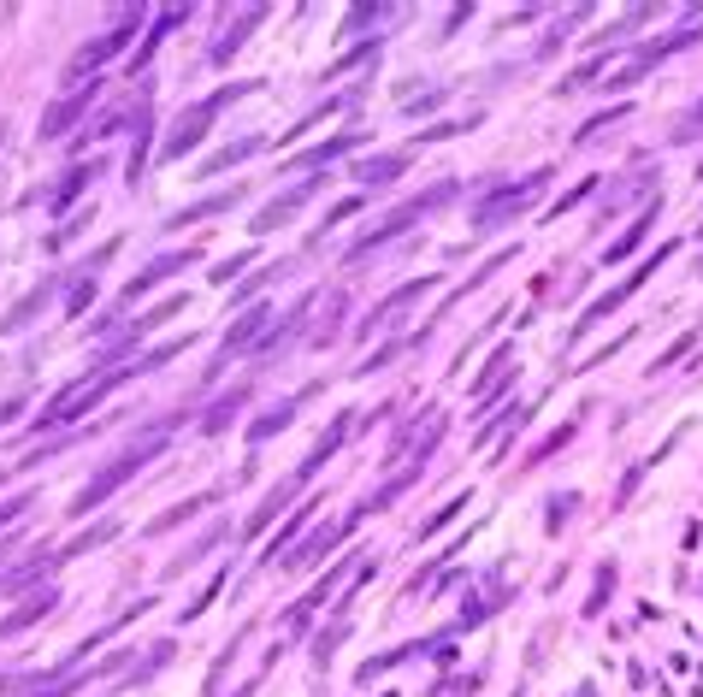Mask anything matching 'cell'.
I'll return each mask as SVG.
<instances>
[{
    "mask_svg": "<svg viewBox=\"0 0 703 697\" xmlns=\"http://www.w3.org/2000/svg\"><path fill=\"white\" fill-rule=\"evenodd\" d=\"M160 455H166V438H160V432H148L142 444L119 449V455H113V461H107V467H101V473H95V479H89V485L77 491V497H71V514L83 520L89 508H101L107 497H119V491H125L130 479H136V473H142L148 461H160Z\"/></svg>",
    "mask_w": 703,
    "mask_h": 697,
    "instance_id": "1",
    "label": "cell"
},
{
    "mask_svg": "<svg viewBox=\"0 0 703 697\" xmlns=\"http://www.w3.org/2000/svg\"><path fill=\"white\" fill-rule=\"evenodd\" d=\"M142 24H148V6H119V12H113V24H107L95 42H83V48L71 54V65H65V83H77V89H83V83H95V71L113 60V54H125L130 42H136V30H142Z\"/></svg>",
    "mask_w": 703,
    "mask_h": 697,
    "instance_id": "2",
    "label": "cell"
},
{
    "mask_svg": "<svg viewBox=\"0 0 703 697\" xmlns=\"http://www.w3.org/2000/svg\"><path fill=\"white\" fill-rule=\"evenodd\" d=\"M455 195H461V184H455V178H438L432 190H420V201H408V207H396V213H390V219H379L373 231H361V237H355V249L343 254V260H349V266H361V260H367V254H373V249H384L390 237H402V231H408L414 219H426V213H438V207H449Z\"/></svg>",
    "mask_w": 703,
    "mask_h": 697,
    "instance_id": "3",
    "label": "cell"
},
{
    "mask_svg": "<svg viewBox=\"0 0 703 697\" xmlns=\"http://www.w3.org/2000/svg\"><path fill=\"white\" fill-rule=\"evenodd\" d=\"M125 379H136V367H119V373H101V379L65 384L60 396H54V402L36 414V438H42V432H60V426H71V420H83L89 408H101V402H107V396H113V390H119Z\"/></svg>",
    "mask_w": 703,
    "mask_h": 697,
    "instance_id": "4",
    "label": "cell"
},
{
    "mask_svg": "<svg viewBox=\"0 0 703 697\" xmlns=\"http://www.w3.org/2000/svg\"><path fill=\"white\" fill-rule=\"evenodd\" d=\"M550 184V166H538V172H526V178H514V184H503V190H491L473 213H467V225L473 231H497V225H509V219H520L526 207H532V195Z\"/></svg>",
    "mask_w": 703,
    "mask_h": 697,
    "instance_id": "5",
    "label": "cell"
},
{
    "mask_svg": "<svg viewBox=\"0 0 703 697\" xmlns=\"http://www.w3.org/2000/svg\"><path fill=\"white\" fill-rule=\"evenodd\" d=\"M674 249H680V243H662V249L650 254V260H639V266H633V272H627V278H621V284L609 290V296H597V302H591V308H585V314L574 319V337H585V331H591L597 319H609V314H615V308H627V302L639 296L644 284L656 278V266H662V260H668V254H674Z\"/></svg>",
    "mask_w": 703,
    "mask_h": 697,
    "instance_id": "6",
    "label": "cell"
},
{
    "mask_svg": "<svg viewBox=\"0 0 703 697\" xmlns=\"http://www.w3.org/2000/svg\"><path fill=\"white\" fill-rule=\"evenodd\" d=\"M361 520H367V508L355 503V508H349V520H337V526H320L314 538H302V544H296V550L284 556V568H290V573H302V568H314V562H325V556H331L337 544H349V532H355Z\"/></svg>",
    "mask_w": 703,
    "mask_h": 697,
    "instance_id": "7",
    "label": "cell"
},
{
    "mask_svg": "<svg viewBox=\"0 0 703 697\" xmlns=\"http://www.w3.org/2000/svg\"><path fill=\"white\" fill-rule=\"evenodd\" d=\"M195 260H201V249H166V254H154V260H148V266H142V272L125 284V290H119V302H125V308H136L154 284H166L172 272H184V266H195Z\"/></svg>",
    "mask_w": 703,
    "mask_h": 697,
    "instance_id": "8",
    "label": "cell"
},
{
    "mask_svg": "<svg viewBox=\"0 0 703 697\" xmlns=\"http://www.w3.org/2000/svg\"><path fill=\"white\" fill-rule=\"evenodd\" d=\"M213 119H219V113H213L207 101H195L190 113H178L172 130H166V142H160V160H184V154H195V148H201V136L213 130Z\"/></svg>",
    "mask_w": 703,
    "mask_h": 697,
    "instance_id": "9",
    "label": "cell"
},
{
    "mask_svg": "<svg viewBox=\"0 0 703 697\" xmlns=\"http://www.w3.org/2000/svg\"><path fill=\"white\" fill-rule=\"evenodd\" d=\"M320 190H325V172H314V178H302L296 190H284L278 201H272V207H260L255 219H249V225H255V237L278 231V225H290V219H296V213H302V207H308V201H314Z\"/></svg>",
    "mask_w": 703,
    "mask_h": 697,
    "instance_id": "10",
    "label": "cell"
},
{
    "mask_svg": "<svg viewBox=\"0 0 703 697\" xmlns=\"http://www.w3.org/2000/svg\"><path fill=\"white\" fill-rule=\"evenodd\" d=\"M95 95H101V83H83V89H71L65 101H54V107L42 113V130H36V136H42V142H60L65 130H71L77 119H83V113H89V107H95Z\"/></svg>",
    "mask_w": 703,
    "mask_h": 697,
    "instance_id": "11",
    "label": "cell"
},
{
    "mask_svg": "<svg viewBox=\"0 0 703 697\" xmlns=\"http://www.w3.org/2000/svg\"><path fill=\"white\" fill-rule=\"evenodd\" d=\"M266 308H243V314L231 319V331H225V349H219V361H213V367H225V361H231V355H255L260 349V337H266Z\"/></svg>",
    "mask_w": 703,
    "mask_h": 697,
    "instance_id": "12",
    "label": "cell"
},
{
    "mask_svg": "<svg viewBox=\"0 0 703 697\" xmlns=\"http://www.w3.org/2000/svg\"><path fill=\"white\" fill-rule=\"evenodd\" d=\"M266 12H272V6H243V12H237V24H225V30L213 36V48H207V65H231V54H237V48L255 36Z\"/></svg>",
    "mask_w": 703,
    "mask_h": 697,
    "instance_id": "13",
    "label": "cell"
},
{
    "mask_svg": "<svg viewBox=\"0 0 703 697\" xmlns=\"http://www.w3.org/2000/svg\"><path fill=\"white\" fill-rule=\"evenodd\" d=\"M680 48H692V30H674V36H662V42H650L633 54V65H621L615 71V89H627V83H639L644 71H656V65L668 60V54H680Z\"/></svg>",
    "mask_w": 703,
    "mask_h": 697,
    "instance_id": "14",
    "label": "cell"
},
{
    "mask_svg": "<svg viewBox=\"0 0 703 697\" xmlns=\"http://www.w3.org/2000/svg\"><path fill=\"white\" fill-rule=\"evenodd\" d=\"M54 568H60V550H36L30 562H18V568L0 573V597H24V591H36Z\"/></svg>",
    "mask_w": 703,
    "mask_h": 697,
    "instance_id": "15",
    "label": "cell"
},
{
    "mask_svg": "<svg viewBox=\"0 0 703 697\" xmlns=\"http://www.w3.org/2000/svg\"><path fill=\"white\" fill-rule=\"evenodd\" d=\"M314 390H320V384H308V390H296V396H284L278 408H266V414H255V420H249V444H272V438H278V432H284V426L296 420V408H302V402H308Z\"/></svg>",
    "mask_w": 703,
    "mask_h": 697,
    "instance_id": "16",
    "label": "cell"
},
{
    "mask_svg": "<svg viewBox=\"0 0 703 697\" xmlns=\"http://www.w3.org/2000/svg\"><path fill=\"white\" fill-rule=\"evenodd\" d=\"M54 603H60V591H54V585L30 591V597H24V603H18V609H12V615L0 621V644H6V638H18V633H30V627H36V621H42V615H48Z\"/></svg>",
    "mask_w": 703,
    "mask_h": 697,
    "instance_id": "17",
    "label": "cell"
},
{
    "mask_svg": "<svg viewBox=\"0 0 703 697\" xmlns=\"http://www.w3.org/2000/svg\"><path fill=\"white\" fill-rule=\"evenodd\" d=\"M426 290H432V278H414V284H402V290H390V296H384L379 308H373V314L361 319V331L373 337L379 325H390V319H402V314H408V308H414V302H420V296H426Z\"/></svg>",
    "mask_w": 703,
    "mask_h": 697,
    "instance_id": "18",
    "label": "cell"
},
{
    "mask_svg": "<svg viewBox=\"0 0 703 697\" xmlns=\"http://www.w3.org/2000/svg\"><path fill=\"white\" fill-rule=\"evenodd\" d=\"M95 178H101V160H77V166L65 172L60 184L48 190V213H71V207H77V195L89 190Z\"/></svg>",
    "mask_w": 703,
    "mask_h": 697,
    "instance_id": "19",
    "label": "cell"
},
{
    "mask_svg": "<svg viewBox=\"0 0 703 697\" xmlns=\"http://www.w3.org/2000/svg\"><path fill=\"white\" fill-rule=\"evenodd\" d=\"M190 12H195V6H166V12H160V18L148 24V36H142V42H136V54H130V77H136L142 65L154 60V48H160V42H166V36H172V30H178V24L190 18Z\"/></svg>",
    "mask_w": 703,
    "mask_h": 697,
    "instance_id": "20",
    "label": "cell"
},
{
    "mask_svg": "<svg viewBox=\"0 0 703 697\" xmlns=\"http://www.w3.org/2000/svg\"><path fill=\"white\" fill-rule=\"evenodd\" d=\"M148 136H154V107L130 113V160H125V184H142L148 172Z\"/></svg>",
    "mask_w": 703,
    "mask_h": 697,
    "instance_id": "21",
    "label": "cell"
},
{
    "mask_svg": "<svg viewBox=\"0 0 703 697\" xmlns=\"http://www.w3.org/2000/svg\"><path fill=\"white\" fill-rule=\"evenodd\" d=\"M243 201V184H231V190H219V195H201V201H190L184 213H172L166 219V231H184V225H201V219H213V213H231Z\"/></svg>",
    "mask_w": 703,
    "mask_h": 697,
    "instance_id": "22",
    "label": "cell"
},
{
    "mask_svg": "<svg viewBox=\"0 0 703 697\" xmlns=\"http://www.w3.org/2000/svg\"><path fill=\"white\" fill-rule=\"evenodd\" d=\"M408 166H414V148H396V154H373V160H355V178L379 190V184H396V178H402Z\"/></svg>",
    "mask_w": 703,
    "mask_h": 697,
    "instance_id": "23",
    "label": "cell"
},
{
    "mask_svg": "<svg viewBox=\"0 0 703 697\" xmlns=\"http://www.w3.org/2000/svg\"><path fill=\"white\" fill-rule=\"evenodd\" d=\"M243 408H249V390H225V396L201 414V438H225V432L243 420Z\"/></svg>",
    "mask_w": 703,
    "mask_h": 697,
    "instance_id": "24",
    "label": "cell"
},
{
    "mask_svg": "<svg viewBox=\"0 0 703 697\" xmlns=\"http://www.w3.org/2000/svg\"><path fill=\"white\" fill-rule=\"evenodd\" d=\"M349 426H355V414H349V408H343V414H337V420H331V432H325L320 444H314V455H308V461H302V467H296V485H302V479H314V473H320L325 461H331V455H337V449H343V438H349Z\"/></svg>",
    "mask_w": 703,
    "mask_h": 697,
    "instance_id": "25",
    "label": "cell"
},
{
    "mask_svg": "<svg viewBox=\"0 0 703 697\" xmlns=\"http://www.w3.org/2000/svg\"><path fill=\"white\" fill-rule=\"evenodd\" d=\"M296 491H302V485H278V491H266V497L255 503V514L243 520V532H237V538H260V532H266V526L284 514V508L296 503Z\"/></svg>",
    "mask_w": 703,
    "mask_h": 697,
    "instance_id": "26",
    "label": "cell"
},
{
    "mask_svg": "<svg viewBox=\"0 0 703 697\" xmlns=\"http://www.w3.org/2000/svg\"><path fill=\"white\" fill-rule=\"evenodd\" d=\"M656 207H662V201H656ZM656 207H644L639 219H633V225H627V231L603 249V266H621V260H633V254H639V243L650 237V225H656Z\"/></svg>",
    "mask_w": 703,
    "mask_h": 697,
    "instance_id": "27",
    "label": "cell"
},
{
    "mask_svg": "<svg viewBox=\"0 0 703 697\" xmlns=\"http://www.w3.org/2000/svg\"><path fill=\"white\" fill-rule=\"evenodd\" d=\"M219 497H225V491L213 485V491H201V497H184V503H172V508H166V514H154V520H148V538H160V532H172V526H184L190 514H201V508H213V503H219Z\"/></svg>",
    "mask_w": 703,
    "mask_h": 697,
    "instance_id": "28",
    "label": "cell"
},
{
    "mask_svg": "<svg viewBox=\"0 0 703 697\" xmlns=\"http://www.w3.org/2000/svg\"><path fill=\"white\" fill-rule=\"evenodd\" d=\"M343 319H349V296H325L320 319L308 325V349H325V343H337V331H343Z\"/></svg>",
    "mask_w": 703,
    "mask_h": 697,
    "instance_id": "29",
    "label": "cell"
},
{
    "mask_svg": "<svg viewBox=\"0 0 703 697\" xmlns=\"http://www.w3.org/2000/svg\"><path fill=\"white\" fill-rule=\"evenodd\" d=\"M60 284H65V278H48V284H36V290H30V296H24V302L12 308V314L0 319V337H12V331H24L30 319H36V314H42V308H48V296H54Z\"/></svg>",
    "mask_w": 703,
    "mask_h": 697,
    "instance_id": "30",
    "label": "cell"
},
{
    "mask_svg": "<svg viewBox=\"0 0 703 697\" xmlns=\"http://www.w3.org/2000/svg\"><path fill=\"white\" fill-rule=\"evenodd\" d=\"M260 148H266V136H237V142H225L219 154H207V160H201V172H225V166H243V160H249V154H260Z\"/></svg>",
    "mask_w": 703,
    "mask_h": 697,
    "instance_id": "31",
    "label": "cell"
},
{
    "mask_svg": "<svg viewBox=\"0 0 703 697\" xmlns=\"http://www.w3.org/2000/svg\"><path fill=\"white\" fill-rule=\"evenodd\" d=\"M65 290H71V296H65V319H83L89 302H95V272H71Z\"/></svg>",
    "mask_w": 703,
    "mask_h": 697,
    "instance_id": "32",
    "label": "cell"
},
{
    "mask_svg": "<svg viewBox=\"0 0 703 697\" xmlns=\"http://www.w3.org/2000/svg\"><path fill=\"white\" fill-rule=\"evenodd\" d=\"M119 532H125L119 520H101V526H89L83 538H71V544H65V550H60V562H65V556H83V550H101V544H113Z\"/></svg>",
    "mask_w": 703,
    "mask_h": 697,
    "instance_id": "33",
    "label": "cell"
},
{
    "mask_svg": "<svg viewBox=\"0 0 703 697\" xmlns=\"http://www.w3.org/2000/svg\"><path fill=\"white\" fill-rule=\"evenodd\" d=\"M585 12H591V6H574V12H568V18H562V24H550V30H544V42H538V54H532V60H550V54H556V48H562V42H568V36H574V24H585Z\"/></svg>",
    "mask_w": 703,
    "mask_h": 697,
    "instance_id": "34",
    "label": "cell"
},
{
    "mask_svg": "<svg viewBox=\"0 0 703 697\" xmlns=\"http://www.w3.org/2000/svg\"><path fill=\"white\" fill-rule=\"evenodd\" d=\"M178 308H184V296H166V302H160V308H148V314H136V325H130V337H136V343H142V337H148V331H160V325H166V319L178 314Z\"/></svg>",
    "mask_w": 703,
    "mask_h": 697,
    "instance_id": "35",
    "label": "cell"
},
{
    "mask_svg": "<svg viewBox=\"0 0 703 697\" xmlns=\"http://www.w3.org/2000/svg\"><path fill=\"white\" fill-rule=\"evenodd\" d=\"M355 142H361V136H331V142H320V148L296 154V160H290V172H296V166H331V154H343V148H355Z\"/></svg>",
    "mask_w": 703,
    "mask_h": 697,
    "instance_id": "36",
    "label": "cell"
},
{
    "mask_svg": "<svg viewBox=\"0 0 703 697\" xmlns=\"http://www.w3.org/2000/svg\"><path fill=\"white\" fill-rule=\"evenodd\" d=\"M467 497H473V491H461V497H449V503L438 508V514H432V520H426V526L414 532V538H420V544H426V538H438V532H444V526H449V520H455V514H467Z\"/></svg>",
    "mask_w": 703,
    "mask_h": 697,
    "instance_id": "37",
    "label": "cell"
},
{
    "mask_svg": "<svg viewBox=\"0 0 703 697\" xmlns=\"http://www.w3.org/2000/svg\"><path fill=\"white\" fill-rule=\"evenodd\" d=\"M361 207H367V195H343V201H337V207L325 213V225L314 231V237H308V249H320V243H325V231H331V225H343V219H349V213H361Z\"/></svg>",
    "mask_w": 703,
    "mask_h": 697,
    "instance_id": "38",
    "label": "cell"
},
{
    "mask_svg": "<svg viewBox=\"0 0 703 697\" xmlns=\"http://www.w3.org/2000/svg\"><path fill=\"white\" fill-rule=\"evenodd\" d=\"M249 266H255V249H237L231 260H213V266H207V278H213V284H231V278H237V272H249Z\"/></svg>",
    "mask_w": 703,
    "mask_h": 697,
    "instance_id": "39",
    "label": "cell"
},
{
    "mask_svg": "<svg viewBox=\"0 0 703 697\" xmlns=\"http://www.w3.org/2000/svg\"><path fill=\"white\" fill-rule=\"evenodd\" d=\"M213 544H225V526H213V532H201V538H195L190 550H184V556L172 562V573H184V568H190V562H201V556H207Z\"/></svg>",
    "mask_w": 703,
    "mask_h": 697,
    "instance_id": "40",
    "label": "cell"
},
{
    "mask_svg": "<svg viewBox=\"0 0 703 697\" xmlns=\"http://www.w3.org/2000/svg\"><path fill=\"white\" fill-rule=\"evenodd\" d=\"M89 213H95V207H89ZM89 213H77V219H65L60 231H54V237L42 243V249H48V254H60L65 243H71V237H83V231H89Z\"/></svg>",
    "mask_w": 703,
    "mask_h": 697,
    "instance_id": "41",
    "label": "cell"
},
{
    "mask_svg": "<svg viewBox=\"0 0 703 697\" xmlns=\"http://www.w3.org/2000/svg\"><path fill=\"white\" fill-rule=\"evenodd\" d=\"M609 591H615V562H603V568H597V591L585 597V615H597V609L609 603Z\"/></svg>",
    "mask_w": 703,
    "mask_h": 697,
    "instance_id": "42",
    "label": "cell"
},
{
    "mask_svg": "<svg viewBox=\"0 0 703 697\" xmlns=\"http://www.w3.org/2000/svg\"><path fill=\"white\" fill-rule=\"evenodd\" d=\"M225 579H231V573H213V579H207V585L195 591V603H190V609H184V621H201V609H207V603H213V597L225 591Z\"/></svg>",
    "mask_w": 703,
    "mask_h": 697,
    "instance_id": "43",
    "label": "cell"
},
{
    "mask_svg": "<svg viewBox=\"0 0 703 697\" xmlns=\"http://www.w3.org/2000/svg\"><path fill=\"white\" fill-rule=\"evenodd\" d=\"M384 12H396V6H349V24H343V36H355V30H367V24H379Z\"/></svg>",
    "mask_w": 703,
    "mask_h": 697,
    "instance_id": "44",
    "label": "cell"
},
{
    "mask_svg": "<svg viewBox=\"0 0 703 697\" xmlns=\"http://www.w3.org/2000/svg\"><path fill=\"white\" fill-rule=\"evenodd\" d=\"M568 438H574V420H562V426H556V432H550V438H544V444L532 449V455H526V467H532V461H544V455H556V449L568 444Z\"/></svg>",
    "mask_w": 703,
    "mask_h": 697,
    "instance_id": "45",
    "label": "cell"
},
{
    "mask_svg": "<svg viewBox=\"0 0 703 697\" xmlns=\"http://www.w3.org/2000/svg\"><path fill=\"white\" fill-rule=\"evenodd\" d=\"M361 60H379V42H367V48H349L343 60H331V65H325V77H337V71H355Z\"/></svg>",
    "mask_w": 703,
    "mask_h": 697,
    "instance_id": "46",
    "label": "cell"
},
{
    "mask_svg": "<svg viewBox=\"0 0 703 697\" xmlns=\"http://www.w3.org/2000/svg\"><path fill=\"white\" fill-rule=\"evenodd\" d=\"M591 190H597V178H585V184H574V190H568V201H556V207H550L544 219H562V213H568V207H579V201H585Z\"/></svg>",
    "mask_w": 703,
    "mask_h": 697,
    "instance_id": "47",
    "label": "cell"
},
{
    "mask_svg": "<svg viewBox=\"0 0 703 697\" xmlns=\"http://www.w3.org/2000/svg\"><path fill=\"white\" fill-rule=\"evenodd\" d=\"M30 497H36V491H18V497H6V503H0V532H6V526L24 514V508H30Z\"/></svg>",
    "mask_w": 703,
    "mask_h": 697,
    "instance_id": "48",
    "label": "cell"
},
{
    "mask_svg": "<svg viewBox=\"0 0 703 697\" xmlns=\"http://www.w3.org/2000/svg\"><path fill=\"white\" fill-rule=\"evenodd\" d=\"M597 71H603V60H585V65L574 71V77H562V89H579V83H591Z\"/></svg>",
    "mask_w": 703,
    "mask_h": 697,
    "instance_id": "49",
    "label": "cell"
},
{
    "mask_svg": "<svg viewBox=\"0 0 703 697\" xmlns=\"http://www.w3.org/2000/svg\"><path fill=\"white\" fill-rule=\"evenodd\" d=\"M574 508H579V497H556V503H550V526H562Z\"/></svg>",
    "mask_w": 703,
    "mask_h": 697,
    "instance_id": "50",
    "label": "cell"
},
{
    "mask_svg": "<svg viewBox=\"0 0 703 697\" xmlns=\"http://www.w3.org/2000/svg\"><path fill=\"white\" fill-rule=\"evenodd\" d=\"M18 414H24V396H6V402H0V426H12Z\"/></svg>",
    "mask_w": 703,
    "mask_h": 697,
    "instance_id": "51",
    "label": "cell"
},
{
    "mask_svg": "<svg viewBox=\"0 0 703 697\" xmlns=\"http://www.w3.org/2000/svg\"><path fill=\"white\" fill-rule=\"evenodd\" d=\"M698 130H703V101H698V113H692V119L680 125V136H698Z\"/></svg>",
    "mask_w": 703,
    "mask_h": 697,
    "instance_id": "52",
    "label": "cell"
},
{
    "mask_svg": "<svg viewBox=\"0 0 703 697\" xmlns=\"http://www.w3.org/2000/svg\"><path fill=\"white\" fill-rule=\"evenodd\" d=\"M71 686H77V680H60V686H48V692H36V697H71Z\"/></svg>",
    "mask_w": 703,
    "mask_h": 697,
    "instance_id": "53",
    "label": "cell"
},
{
    "mask_svg": "<svg viewBox=\"0 0 703 697\" xmlns=\"http://www.w3.org/2000/svg\"><path fill=\"white\" fill-rule=\"evenodd\" d=\"M0 142H6V119H0Z\"/></svg>",
    "mask_w": 703,
    "mask_h": 697,
    "instance_id": "54",
    "label": "cell"
},
{
    "mask_svg": "<svg viewBox=\"0 0 703 697\" xmlns=\"http://www.w3.org/2000/svg\"><path fill=\"white\" fill-rule=\"evenodd\" d=\"M698 272H703V254H698Z\"/></svg>",
    "mask_w": 703,
    "mask_h": 697,
    "instance_id": "55",
    "label": "cell"
},
{
    "mask_svg": "<svg viewBox=\"0 0 703 697\" xmlns=\"http://www.w3.org/2000/svg\"><path fill=\"white\" fill-rule=\"evenodd\" d=\"M698 231H703V219H698Z\"/></svg>",
    "mask_w": 703,
    "mask_h": 697,
    "instance_id": "56",
    "label": "cell"
}]
</instances>
